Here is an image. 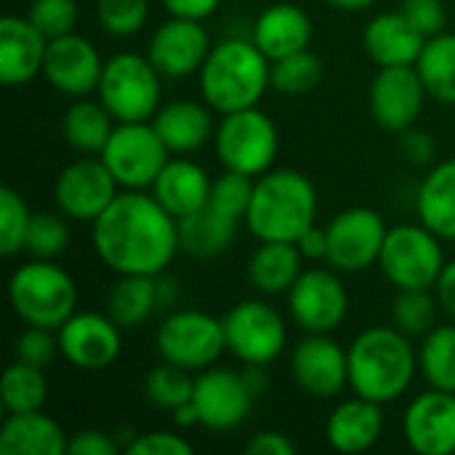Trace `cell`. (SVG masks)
<instances>
[{"label":"cell","instance_id":"44dd1931","mask_svg":"<svg viewBox=\"0 0 455 455\" xmlns=\"http://www.w3.org/2000/svg\"><path fill=\"white\" fill-rule=\"evenodd\" d=\"M403 435L419 455L455 453V395L432 389L419 395L403 419Z\"/></svg>","mask_w":455,"mask_h":455},{"label":"cell","instance_id":"4dcf8cb0","mask_svg":"<svg viewBox=\"0 0 455 455\" xmlns=\"http://www.w3.org/2000/svg\"><path fill=\"white\" fill-rule=\"evenodd\" d=\"M160 309L155 275H117L107 293V315L125 331L144 325Z\"/></svg>","mask_w":455,"mask_h":455},{"label":"cell","instance_id":"7bdbcfd3","mask_svg":"<svg viewBox=\"0 0 455 455\" xmlns=\"http://www.w3.org/2000/svg\"><path fill=\"white\" fill-rule=\"evenodd\" d=\"M149 19V0H96V21L112 37H133Z\"/></svg>","mask_w":455,"mask_h":455},{"label":"cell","instance_id":"11a10c76","mask_svg":"<svg viewBox=\"0 0 455 455\" xmlns=\"http://www.w3.org/2000/svg\"><path fill=\"white\" fill-rule=\"evenodd\" d=\"M243 379H245V384H248V389L253 392V397H256V400L269 389V379H267L264 365H245Z\"/></svg>","mask_w":455,"mask_h":455},{"label":"cell","instance_id":"3957f363","mask_svg":"<svg viewBox=\"0 0 455 455\" xmlns=\"http://www.w3.org/2000/svg\"><path fill=\"white\" fill-rule=\"evenodd\" d=\"M203 101L216 115L259 107L272 85V61L253 40L229 37L211 48L200 72Z\"/></svg>","mask_w":455,"mask_h":455},{"label":"cell","instance_id":"f1b7e54d","mask_svg":"<svg viewBox=\"0 0 455 455\" xmlns=\"http://www.w3.org/2000/svg\"><path fill=\"white\" fill-rule=\"evenodd\" d=\"M416 213L440 240L455 243V157L429 168L416 195Z\"/></svg>","mask_w":455,"mask_h":455},{"label":"cell","instance_id":"b9f144b4","mask_svg":"<svg viewBox=\"0 0 455 455\" xmlns=\"http://www.w3.org/2000/svg\"><path fill=\"white\" fill-rule=\"evenodd\" d=\"M253 187H256L253 176L224 168V173L219 179H213L208 205L216 208L219 213L229 216V219L245 221V213H248L251 200H253Z\"/></svg>","mask_w":455,"mask_h":455},{"label":"cell","instance_id":"1f68e13d","mask_svg":"<svg viewBox=\"0 0 455 455\" xmlns=\"http://www.w3.org/2000/svg\"><path fill=\"white\" fill-rule=\"evenodd\" d=\"M176 224H179V248L189 256L211 259L229 248L240 221L205 205L184 219H176Z\"/></svg>","mask_w":455,"mask_h":455},{"label":"cell","instance_id":"9a60e30c","mask_svg":"<svg viewBox=\"0 0 455 455\" xmlns=\"http://www.w3.org/2000/svg\"><path fill=\"white\" fill-rule=\"evenodd\" d=\"M192 403L197 408L200 427L211 432H232L245 424L256 397L248 389L243 373L213 365L195 376Z\"/></svg>","mask_w":455,"mask_h":455},{"label":"cell","instance_id":"ac0fdd59","mask_svg":"<svg viewBox=\"0 0 455 455\" xmlns=\"http://www.w3.org/2000/svg\"><path fill=\"white\" fill-rule=\"evenodd\" d=\"M120 325L104 312H75L59 331V352L80 371L109 368L123 349Z\"/></svg>","mask_w":455,"mask_h":455},{"label":"cell","instance_id":"ffe728a7","mask_svg":"<svg viewBox=\"0 0 455 455\" xmlns=\"http://www.w3.org/2000/svg\"><path fill=\"white\" fill-rule=\"evenodd\" d=\"M104 61L91 40H85L77 32L53 37L48 43L43 75L64 96L83 99L88 93H96L99 80H101Z\"/></svg>","mask_w":455,"mask_h":455},{"label":"cell","instance_id":"4fadbf2b","mask_svg":"<svg viewBox=\"0 0 455 455\" xmlns=\"http://www.w3.org/2000/svg\"><path fill=\"white\" fill-rule=\"evenodd\" d=\"M288 312L304 333H333L349 312V293L336 269H304L288 291Z\"/></svg>","mask_w":455,"mask_h":455},{"label":"cell","instance_id":"8fae6325","mask_svg":"<svg viewBox=\"0 0 455 455\" xmlns=\"http://www.w3.org/2000/svg\"><path fill=\"white\" fill-rule=\"evenodd\" d=\"M224 339L227 352H232L243 365H269L283 355L288 328L272 304L248 299L227 312Z\"/></svg>","mask_w":455,"mask_h":455},{"label":"cell","instance_id":"e0dca14e","mask_svg":"<svg viewBox=\"0 0 455 455\" xmlns=\"http://www.w3.org/2000/svg\"><path fill=\"white\" fill-rule=\"evenodd\" d=\"M427 85L413 67H379L371 91H368V104L373 120L392 131L403 133L416 125V120L424 112L427 101Z\"/></svg>","mask_w":455,"mask_h":455},{"label":"cell","instance_id":"7402d4cb","mask_svg":"<svg viewBox=\"0 0 455 455\" xmlns=\"http://www.w3.org/2000/svg\"><path fill=\"white\" fill-rule=\"evenodd\" d=\"M48 37L24 16L0 19V83L27 85L43 72Z\"/></svg>","mask_w":455,"mask_h":455},{"label":"cell","instance_id":"cb8c5ba5","mask_svg":"<svg viewBox=\"0 0 455 455\" xmlns=\"http://www.w3.org/2000/svg\"><path fill=\"white\" fill-rule=\"evenodd\" d=\"M152 125L171 149V155H192L200 147H205L216 133L213 109L205 101L192 99L160 104V109L152 117Z\"/></svg>","mask_w":455,"mask_h":455},{"label":"cell","instance_id":"603a6c76","mask_svg":"<svg viewBox=\"0 0 455 455\" xmlns=\"http://www.w3.org/2000/svg\"><path fill=\"white\" fill-rule=\"evenodd\" d=\"M363 45L379 67H413L427 37L405 19L403 11H384L363 29Z\"/></svg>","mask_w":455,"mask_h":455},{"label":"cell","instance_id":"d6a6232c","mask_svg":"<svg viewBox=\"0 0 455 455\" xmlns=\"http://www.w3.org/2000/svg\"><path fill=\"white\" fill-rule=\"evenodd\" d=\"M117 120L109 115V109L96 99H77L61 120V133L67 144L83 155H101L109 133L115 131Z\"/></svg>","mask_w":455,"mask_h":455},{"label":"cell","instance_id":"5b68a950","mask_svg":"<svg viewBox=\"0 0 455 455\" xmlns=\"http://www.w3.org/2000/svg\"><path fill=\"white\" fill-rule=\"evenodd\" d=\"M8 301L24 325L59 331L77 312V285L53 259H32L13 269Z\"/></svg>","mask_w":455,"mask_h":455},{"label":"cell","instance_id":"6f0895ef","mask_svg":"<svg viewBox=\"0 0 455 455\" xmlns=\"http://www.w3.org/2000/svg\"><path fill=\"white\" fill-rule=\"evenodd\" d=\"M325 3H331L333 8H341V11H363V8L376 5L379 0H325Z\"/></svg>","mask_w":455,"mask_h":455},{"label":"cell","instance_id":"d4e9b609","mask_svg":"<svg viewBox=\"0 0 455 455\" xmlns=\"http://www.w3.org/2000/svg\"><path fill=\"white\" fill-rule=\"evenodd\" d=\"M251 40L261 48V53L269 61L285 59L291 53L309 48L312 19L296 3H272L259 13Z\"/></svg>","mask_w":455,"mask_h":455},{"label":"cell","instance_id":"484cf974","mask_svg":"<svg viewBox=\"0 0 455 455\" xmlns=\"http://www.w3.org/2000/svg\"><path fill=\"white\" fill-rule=\"evenodd\" d=\"M384 405L355 395L344 400L325 421L328 445L339 453H365L384 435Z\"/></svg>","mask_w":455,"mask_h":455},{"label":"cell","instance_id":"8d00e7d4","mask_svg":"<svg viewBox=\"0 0 455 455\" xmlns=\"http://www.w3.org/2000/svg\"><path fill=\"white\" fill-rule=\"evenodd\" d=\"M323 83V61L309 51L272 61V88L283 96H307Z\"/></svg>","mask_w":455,"mask_h":455},{"label":"cell","instance_id":"bcb514c9","mask_svg":"<svg viewBox=\"0 0 455 455\" xmlns=\"http://www.w3.org/2000/svg\"><path fill=\"white\" fill-rule=\"evenodd\" d=\"M400 11L405 13V19L429 40L440 32H445L448 24V11L443 0H403Z\"/></svg>","mask_w":455,"mask_h":455},{"label":"cell","instance_id":"60d3db41","mask_svg":"<svg viewBox=\"0 0 455 455\" xmlns=\"http://www.w3.org/2000/svg\"><path fill=\"white\" fill-rule=\"evenodd\" d=\"M67 245H69V227H67V216L59 208L32 213L27 248H24L32 259H56L59 253L67 251Z\"/></svg>","mask_w":455,"mask_h":455},{"label":"cell","instance_id":"d6986e66","mask_svg":"<svg viewBox=\"0 0 455 455\" xmlns=\"http://www.w3.org/2000/svg\"><path fill=\"white\" fill-rule=\"evenodd\" d=\"M211 48V35L203 21L171 16L152 32L147 43V56L163 77L181 80L200 72Z\"/></svg>","mask_w":455,"mask_h":455},{"label":"cell","instance_id":"6da1fadb","mask_svg":"<svg viewBox=\"0 0 455 455\" xmlns=\"http://www.w3.org/2000/svg\"><path fill=\"white\" fill-rule=\"evenodd\" d=\"M91 243L115 275H165L181 251L176 219L144 189H123L91 224Z\"/></svg>","mask_w":455,"mask_h":455},{"label":"cell","instance_id":"9c48e42d","mask_svg":"<svg viewBox=\"0 0 455 455\" xmlns=\"http://www.w3.org/2000/svg\"><path fill=\"white\" fill-rule=\"evenodd\" d=\"M155 347L160 360L200 373L205 368H213L227 352L224 320H216L213 315L200 309H176L160 323L155 333Z\"/></svg>","mask_w":455,"mask_h":455},{"label":"cell","instance_id":"83f0119b","mask_svg":"<svg viewBox=\"0 0 455 455\" xmlns=\"http://www.w3.org/2000/svg\"><path fill=\"white\" fill-rule=\"evenodd\" d=\"M69 437L45 413H8L0 427V455H61Z\"/></svg>","mask_w":455,"mask_h":455},{"label":"cell","instance_id":"f6af8a7d","mask_svg":"<svg viewBox=\"0 0 455 455\" xmlns=\"http://www.w3.org/2000/svg\"><path fill=\"white\" fill-rule=\"evenodd\" d=\"M56 352H59L56 331L37 328V325H27V331H21V336L13 344V360H21L37 368H45L56 357Z\"/></svg>","mask_w":455,"mask_h":455},{"label":"cell","instance_id":"f546056e","mask_svg":"<svg viewBox=\"0 0 455 455\" xmlns=\"http://www.w3.org/2000/svg\"><path fill=\"white\" fill-rule=\"evenodd\" d=\"M304 261L296 243H261L248 259V280L264 296H288L304 272Z\"/></svg>","mask_w":455,"mask_h":455},{"label":"cell","instance_id":"db71d44e","mask_svg":"<svg viewBox=\"0 0 455 455\" xmlns=\"http://www.w3.org/2000/svg\"><path fill=\"white\" fill-rule=\"evenodd\" d=\"M435 296H437L440 307L455 320V259L445 264V269H443V275H440V280L435 285Z\"/></svg>","mask_w":455,"mask_h":455},{"label":"cell","instance_id":"7c38bea8","mask_svg":"<svg viewBox=\"0 0 455 455\" xmlns=\"http://www.w3.org/2000/svg\"><path fill=\"white\" fill-rule=\"evenodd\" d=\"M387 221L373 208H347L336 213L328 227V256L325 264L336 272H365L379 264L384 240H387Z\"/></svg>","mask_w":455,"mask_h":455},{"label":"cell","instance_id":"74e56055","mask_svg":"<svg viewBox=\"0 0 455 455\" xmlns=\"http://www.w3.org/2000/svg\"><path fill=\"white\" fill-rule=\"evenodd\" d=\"M144 395L155 408L163 411H176L179 405L189 403L195 395V379L192 371H184L171 363H160L152 368L144 379Z\"/></svg>","mask_w":455,"mask_h":455},{"label":"cell","instance_id":"52a82bcc","mask_svg":"<svg viewBox=\"0 0 455 455\" xmlns=\"http://www.w3.org/2000/svg\"><path fill=\"white\" fill-rule=\"evenodd\" d=\"M443 243L445 240L421 221L392 227L387 232L379 267L397 291H435L448 264Z\"/></svg>","mask_w":455,"mask_h":455},{"label":"cell","instance_id":"816d5d0a","mask_svg":"<svg viewBox=\"0 0 455 455\" xmlns=\"http://www.w3.org/2000/svg\"><path fill=\"white\" fill-rule=\"evenodd\" d=\"M168 16H181V19H197L205 21L208 16L216 13L221 0H160Z\"/></svg>","mask_w":455,"mask_h":455},{"label":"cell","instance_id":"f5cc1de1","mask_svg":"<svg viewBox=\"0 0 455 455\" xmlns=\"http://www.w3.org/2000/svg\"><path fill=\"white\" fill-rule=\"evenodd\" d=\"M299 251L307 261H325L328 256V235H325V227L320 229L317 224H312L301 237H299Z\"/></svg>","mask_w":455,"mask_h":455},{"label":"cell","instance_id":"ba28073f","mask_svg":"<svg viewBox=\"0 0 455 455\" xmlns=\"http://www.w3.org/2000/svg\"><path fill=\"white\" fill-rule=\"evenodd\" d=\"M213 144L224 168L259 179L275 165L280 133L267 112H261L259 107H248L221 115V120L216 123Z\"/></svg>","mask_w":455,"mask_h":455},{"label":"cell","instance_id":"277c9868","mask_svg":"<svg viewBox=\"0 0 455 455\" xmlns=\"http://www.w3.org/2000/svg\"><path fill=\"white\" fill-rule=\"evenodd\" d=\"M317 224V189L291 168L267 171L256 179L245 227L259 243H299Z\"/></svg>","mask_w":455,"mask_h":455},{"label":"cell","instance_id":"2e32d148","mask_svg":"<svg viewBox=\"0 0 455 455\" xmlns=\"http://www.w3.org/2000/svg\"><path fill=\"white\" fill-rule=\"evenodd\" d=\"M291 376L312 400H333L349 387L347 349L331 333H307L291 355Z\"/></svg>","mask_w":455,"mask_h":455},{"label":"cell","instance_id":"836d02e7","mask_svg":"<svg viewBox=\"0 0 455 455\" xmlns=\"http://www.w3.org/2000/svg\"><path fill=\"white\" fill-rule=\"evenodd\" d=\"M416 69L432 99L455 107V32H440L429 37L416 61Z\"/></svg>","mask_w":455,"mask_h":455},{"label":"cell","instance_id":"c3c4849f","mask_svg":"<svg viewBox=\"0 0 455 455\" xmlns=\"http://www.w3.org/2000/svg\"><path fill=\"white\" fill-rule=\"evenodd\" d=\"M117 443L112 435L101 429H80L69 437L67 453L69 455H117Z\"/></svg>","mask_w":455,"mask_h":455},{"label":"cell","instance_id":"7a4b0ae2","mask_svg":"<svg viewBox=\"0 0 455 455\" xmlns=\"http://www.w3.org/2000/svg\"><path fill=\"white\" fill-rule=\"evenodd\" d=\"M349 389L365 400L389 405L400 400L416 379L419 352L400 328L373 325L347 347Z\"/></svg>","mask_w":455,"mask_h":455},{"label":"cell","instance_id":"8992f818","mask_svg":"<svg viewBox=\"0 0 455 455\" xmlns=\"http://www.w3.org/2000/svg\"><path fill=\"white\" fill-rule=\"evenodd\" d=\"M163 75L147 53H115L104 61L96 99L117 123L152 120L160 109Z\"/></svg>","mask_w":455,"mask_h":455},{"label":"cell","instance_id":"5bb4252c","mask_svg":"<svg viewBox=\"0 0 455 455\" xmlns=\"http://www.w3.org/2000/svg\"><path fill=\"white\" fill-rule=\"evenodd\" d=\"M117 195L120 184L101 157H80L69 163L53 184V203L72 221L93 224Z\"/></svg>","mask_w":455,"mask_h":455},{"label":"cell","instance_id":"681fc988","mask_svg":"<svg viewBox=\"0 0 455 455\" xmlns=\"http://www.w3.org/2000/svg\"><path fill=\"white\" fill-rule=\"evenodd\" d=\"M400 149H403L405 160L413 163V165H429V163L435 160V155H437L435 139H432L429 133L413 131V128L403 131V136H400Z\"/></svg>","mask_w":455,"mask_h":455},{"label":"cell","instance_id":"9f6ffc18","mask_svg":"<svg viewBox=\"0 0 455 455\" xmlns=\"http://www.w3.org/2000/svg\"><path fill=\"white\" fill-rule=\"evenodd\" d=\"M171 416H173V424H176L179 429L200 427V416H197V408H195V403H192V400H189V403H184V405H179L176 411H171Z\"/></svg>","mask_w":455,"mask_h":455},{"label":"cell","instance_id":"f907efd6","mask_svg":"<svg viewBox=\"0 0 455 455\" xmlns=\"http://www.w3.org/2000/svg\"><path fill=\"white\" fill-rule=\"evenodd\" d=\"M293 451L296 445L283 432H259L245 445L248 455H293Z\"/></svg>","mask_w":455,"mask_h":455},{"label":"cell","instance_id":"30bf717a","mask_svg":"<svg viewBox=\"0 0 455 455\" xmlns=\"http://www.w3.org/2000/svg\"><path fill=\"white\" fill-rule=\"evenodd\" d=\"M99 157L120 189H152L163 165L171 160V149L155 131L152 120H141L117 123Z\"/></svg>","mask_w":455,"mask_h":455},{"label":"cell","instance_id":"f35d334b","mask_svg":"<svg viewBox=\"0 0 455 455\" xmlns=\"http://www.w3.org/2000/svg\"><path fill=\"white\" fill-rule=\"evenodd\" d=\"M440 301L432 291H397L392 301V325L405 336H427L435 328Z\"/></svg>","mask_w":455,"mask_h":455},{"label":"cell","instance_id":"7dc6e473","mask_svg":"<svg viewBox=\"0 0 455 455\" xmlns=\"http://www.w3.org/2000/svg\"><path fill=\"white\" fill-rule=\"evenodd\" d=\"M125 451L131 455H189L192 453V443L176 432H147V435H136Z\"/></svg>","mask_w":455,"mask_h":455},{"label":"cell","instance_id":"d590c367","mask_svg":"<svg viewBox=\"0 0 455 455\" xmlns=\"http://www.w3.org/2000/svg\"><path fill=\"white\" fill-rule=\"evenodd\" d=\"M419 371L432 389L455 395V325H435L419 349Z\"/></svg>","mask_w":455,"mask_h":455},{"label":"cell","instance_id":"ab89813d","mask_svg":"<svg viewBox=\"0 0 455 455\" xmlns=\"http://www.w3.org/2000/svg\"><path fill=\"white\" fill-rule=\"evenodd\" d=\"M32 224V211L27 208L24 197L3 187L0 189V253L3 256H16L27 248V235Z\"/></svg>","mask_w":455,"mask_h":455},{"label":"cell","instance_id":"4316f807","mask_svg":"<svg viewBox=\"0 0 455 455\" xmlns=\"http://www.w3.org/2000/svg\"><path fill=\"white\" fill-rule=\"evenodd\" d=\"M211 187H213V181L203 165H197L195 160H187V157H171L163 165V171L155 179L149 192L173 219H184L208 205Z\"/></svg>","mask_w":455,"mask_h":455},{"label":"cell","instance_id":"ee69618b","mask_svg":"<svg viewBox=\"0 0 455 455\" xmlns=\"http://www.w3.org/2000/svg\"><path fill=\"white\" fill-rule=\"evenodd\" d=\"M27 19L48 40H53V37H61V35L75 32L77 19H80V11H77V3L75 0H32L29 3V11H27Z\"/></svg>","mask_w":455,"mask_h":455},{"label":"cell","instance_id":"e575fe53","mask_svg":"<svg viewBox=\"0 0 455 455\" xmlns=\"http://www.w3.org/2000/svg\"><path fill=\"white\" fill-rule=\"evenodd\" d=\"M0 400L8 413L43 411V405L48 400V379H45L43 368L13 360L3 373Z\"/></svg>","mask_w":455,"mask_h":455}]
</instances>
